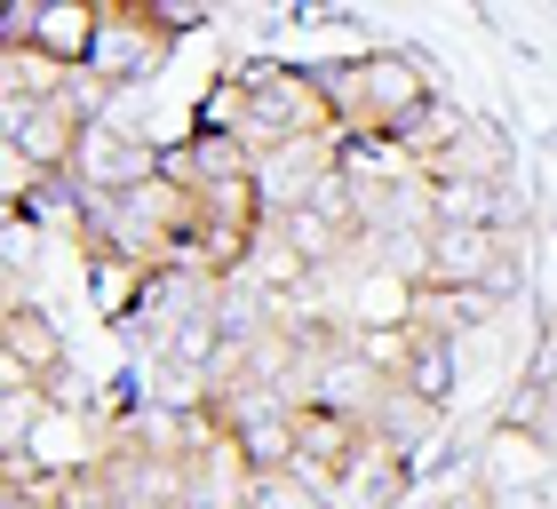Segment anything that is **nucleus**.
Here are the masks:
<instances>
[{
	"mask_svg": "<svg viewBox=\"0 0 557 509\" xmlns=\"http://www.w3.org/2000/svg\"><path fill=\"white\" fill-rule=\"evenodd\" d=\"M326 88V112H335V136L343 144H407L414 127L430 120V80L407 57H350L335 72H319Z\"/></svg>",
	"mask_w": 557,
	"mask_h": 509,
	"instance_id": "f257e3e1",
	"label": "nucleus"
},
{
	"mask_svg": "<svg viewBox=\"0 0 557 509\" xmlns=\"http://www.w3.org/2000/svg\"><path fill=\"white\" fill-rule=\"evenodd\" d=\"M232 72H239V144L256 151V160L278 151V144L335 136L319 72H302V64H232Z\"/></svg>",
	"mask_w": 557,
	"mask_h": 509,
	"instance_id": "f03ea898",
	"label": "nucleus"
},
{
	"mask_svg": "<svg viewBox=\"0 0 557 509\" xmlns=\"http://www.w3.org/2000/svg\"><path fill=\"white\" fill-rule=\"evenodd\" d=\"M184 33H199V9H184V0H104V33H96L88 72L112 96H128L136 80H151L175 57Z\"/></svg>",
	"mask_w": 557,
	"mask_h": 509,
	"instance_id": "7ed1b4c3",
	"label": "nucleus"
},
{
	"mask_svg": "<svg viewBox=\"0 0 557 509\" xmlns=\"http://www.w3.org/2000/svg\"><path fill=\"white\" fill-rule=\"evenodd\" d=\"M144 175H160V144L151 136H128L120 120H96L81 151H72V184L88 199H112V191H136Z\"/></svg>",
	"mask_w": 557,
	"mask_h": 509,
	"instance_id": "20e7f679",
	"label": "nucleus"
},
{
	"mask_svg": "<svg viewBox=\"0 0 557 509\" xmlns=\"http://www.w3.org/2000/svg\"><path fill=\"white\" fill-rule=\"evenodd\" d=\"M160 175L184 191H215V184H247L256 175V151L239 136H208V127H191V136L160 144Z\"/></svg>",
	"mask_w": 557,
	"mask_h": 509,
	"instance_id": "39448f33",
	"label": "nucleus"
},
{
	"mask_svg": "<svg viewBox=\"0 0 557 509\" xmlns=\"http://www.w3.org/2000/svg\"><path fill=\"white\" fill-rule=\"evenodd\" d=\"M0 343H9V367L24 390H48L57 398V374H64V335H57V319L33 311V302H16L9 319H0Z\"/></svg>",
	"mask_w": 557,
	"mask_h": 509,
	"instance_id": "423d86ee",
	"label": "nucleus"
},
{
	"mask_svg": "<svg viewBox=\"0 0 557 509\" xmlns=\"http://www.w3.org/2000/svg\"><path fill=\"white\" fill-rule=\"evenodd\" d=\"M398 494H407V446H391V438H367L359 454H350V470L335 477L326 509H391Z\"/></svg>",
	"mask_w": 557,
	"mask_h": 509,
	"instance_id": "0eeeda50",
	"label": "nucleus"
}]
</instances>
